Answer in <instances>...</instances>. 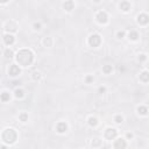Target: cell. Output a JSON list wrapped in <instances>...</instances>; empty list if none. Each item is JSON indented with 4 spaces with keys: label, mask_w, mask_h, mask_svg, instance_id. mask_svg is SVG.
<instances>
[{
    "label": "cell",
    "mask_w": 149,
    "mask_h": 149,
    "mask_svg": "<svg viewBox=\"0 0 149 149\" xmlns=\"http://www.w3.org/2000/svg\"><path fill=\"white\" fill-rule=\"evenodd\" d=\"M14 59H15V63L19 64L21 68H28L34 63L35 54L29 48H21L15 52Z\"/></svg>",
    "instance_id": "cell-1"
},
{
    "label": "cell",
    "mask_w": 149,
    "mask_h": 149,
    "mask_svg": "<svg viewBox=\"0 0 149 149\" xmlns=\"http://www.w3.org/2000/svg\"><path fill=\"white\" fill-rule=\"evenodd\" d=\"M0 137H1V141L7 144V146H12L14 144L16 141H17V137H19V134L16 132V129L12 128V127H7L5 128L1 134H0Z\"/></svg>",
    "instance_id": "cell-2"
},
{
    "label": "cell",
    "mask_w": 149,
    "mask_h": 149,
    "mask_svg": "<svg viewBox=\"0 0 149 149\" xmlns=\"http://www.w3.org/2000/svg\"><path fill=\"white\" fill-rule=\"evenodd\" d=\"M102 43V37L98 33H92L87 37V45L91 48H98Z\"/></svg>",
    "instance_id": "cell-3"
},
{
    "label": "cell",
    "mask_w": 149,
    "mask_h": 149,
    "mask_svg": "<svg viewBox=\"0 0 149 149\" xmlns=\"http://www.w3.org/2000/svg\"><path fill=\"white\" fill-rule=\"evenodd\" d=\"M118 135H119V130L115 127H106L102 133V137L106 141H113Z\"/></svg>",
    "instance_id": "cell-4"
},
{
    "label": "cell",
    "mask_w": 149,
    "mask_h": 149,
    "mask_svg": "<svg viewBox=\"0 0 149 149\" xmlns=\"http://www.w3.org/2000/svg\"><path fill=\"white\" fill-rule=\"evenodd\" d=\"M94 19H95V21H97L99 24H101V26H106V24H108V22H109V15H108V13H107L106 10H98V12L95 13Z\"/></svg>",
    "instance_id": "cell-5"
},
{
    "label": "cell",
    "mask_w": 149,
    "mask_h": 149,
    "mask_svg": "<svg viewBox=\"0 0 149 149\" xmlns=\"http://www.w3.org/2000/svg\"><path fill=\"white\" fill-rule=\"evenodd\" d=\"M3 30H5V33L15 34L19 30V23L14 20H8L3 23Z\"/></svg>",
    "instance_id": "cell-6"
},
{
    "label": "cell",
    "mask_w": 149,
    "mask_h": 149,
    "mask_svg": "<svg viewBox=\"0 0 149 149\" xmlns=\"http://www.w3.org/2000/svg\"><path fill=\"white\" fill-rule=\"evenodd\" d=\"M112 147L114 149H123V148H127L128 147V141L125 139V137H121V136H116L113 142H112Z\"/></svg>",
    "instance_id": "cell-7"
},
{
    "label": "cell",
    "mask_w": 149,
    "mask_h": 149,
    "mask_svg": "<svg viewBox=\"0 0 149 149\" xmlns=\"http://www.w3.org/2000/svg\"><path fill=\"white\" fill-rule=\"evenodd\" d=\"M136 23L140 27H146L149 23V15L146 12H141L136 15Z\"/></svg>",
    "instance_id": "cell-8"
},
{
    "label": "cell",
    "mask_w": 149,
    "mask_h": 149,
    "mask_svg": "<svg viewBox=\"0 0 149 149\" xmlns=\"http://www.w3.org/2000/svg\"><path fill=\"white\" fill-rule=\"evenodd\" d=\"M22 72V68L16 64V63H12L8 68V74L12 77V78H15V77H19Z\"/></svg>",
    "instance_id": "cell-9"
},
{
    "label": "cell",
    "mask_w": 149,
    "mask_h": 149,
    "mask_svg": "<svg viewBox=\"0 0 149 149\" xmlns=\"http://www.w3.org/2000/svg\"><path fill=\"white\" fill-rule=\"evenodd\" d=\"M16 38H15V35L14 34H10V33H5L2 35V42L7 47H12L14 43H15Z\"/></svg>",
    "instance_id": "cell-10"
},
{
    "label": "cell",
    "mask_w": 149,
    "mask_h": 149,
    "mask_svg": "<svg viewBox=\"0 0 149 149\" xmlns=\"http://www.w3.org/2000/svg\"><path fill=\"white\" fill-rule=\"evenodd\" d=\"M55 129H56V133L63 135L69 130V125L66 121H58L55 126Z\"/></svg>",
    "instance_id": "cell-11"
},
{
    "label": "cell",
    "mask_w": 149,
    "mask_h": 149,
    "mask_svg": "<svg viewBox=\"0 0 149 149\" xmlns=\"http://www.w3.org/2000/svg\"><path fill=\"white\" fill-rule=\"evenodd\" d=\"M126 37L129 42H137L140 40V33L135 29H132V30L126 33Z\"/></svg>",
    "instance_id": "cell-12"
},
{
    "label": "cell",
    "mask_w": 149,
    "mask_h": 149,
    "mask_svg": "<svg viewBox=\"0 0 149 149\" xmlns=\"http://www.w3.org/2000/svg\"><path fill=\"white\" fill-rule=\"evenodd\" d=\"M135 111H136V114H137L139 116H142V118H146V116H148V114H149L148 106H147V105H143V104L137 105Z\"/></svg>",
    "instance_id": "cell-13"
},
{
    "label": "cell",
    "mask_w": 149,
    "mask_h": 149,
    "mask_svg": "<svg viewBox=\"0 0 149 149\" xmlns=\"http://www.w3.org/2000/svg\"><path fill=\"white\" fill-rule=\"evenodd\" d=\"M119 9L122 12V13H129L130 9H132V3L130 1L128 0H121L119 2Z\"/></svg>",
    "instance_id": "cell-14"
},
{
    "label": "cell",
    "mask_w": 149,
    "mask_h": 149,
    "mask_svg": "<svg viewBox=\"0 0 149 149\" xmlns=\"http://www.w3.org/2000/svg\"><path fill=\"white\" fill-rule=\"evenodd\" d=\"M62 7H63V9H64L66 13H71V12L74 9L76 3H74L73 0H64L63 3H62Z\"/></svg>",
    "instance_id": "cell-15"
},
{
    "label": "cell",
    "mask_w": 149,
    "mask_h": 149,
    "mask_svg": "<svg viewBox=\"0 0 149 149\" xmlns=\"http://www.w3.org/2000/svg\"><path fill=\"white\" fill-rule=\"evenodd\" d=\"M139 80L142 83V84H148L149 83V71L147 69L142 70L139 74Z\"/></svg>",
    "instance_id": "cell-16"
},
{
    "label": "cell",
    "mask_w": 149,
    "mask_h": 149,
    "mask_svg": "<svg viewBox=\"0 0 149 149\" xmlns=\"http://www.w3.org/2000/svg\"><path fill=\"white\" fill-rule=\"evenodd\" d=\"M86 122L91 128H95L99 125V119L97 116H94V115H88L87 119H86Z\"/></svg>",
    "instance_id": "cell-17"
},
{
    "label": "cell",
    "mask_w": 149,
    "mask_h": 149,
    "mask_svg": "<svg viewBox=\"0 0 149 149\" xmlns=\"http://www.w3.org/2000/svg\"><path fill=\"white\" fill-rule=\"evenodd\" d=\"M10 99H12V94L9 91L3 90L2 92H0V101L1 102H8V101H10Z\"/></svg>",
    "instance_id": "cell-18"
},
{
    "label": "cell",
    "mask_w": 149,
    "mask_h": 149,
    "mask_svg": "<svg viewBox=\"0 0 149 149\" xmlns=\"http://www.w3.org/2000/svg\"><path fill=\"white\" fill-rule=\"evenodd\" d=\"M42 45L44 48H52V45H54V38L51 36H44L42 38Z\"/></svg>",
    "instance_id": "cell-19"
},
{
    "label": "cell",
    "mask_w": 149,
    "mask_h": 149,
    "mask_svg": "<svg viewBox=\"0 0 149 149\" xmlns=\"http://www.w3.org/2000/svg\"><path fill=\"white\" fill-rule=\"evenodd\" d=\"M13 95H14L15 99H23V98L26 97V92H24L23 88L16 87V88L14 90V92H13Z\"/></svg>",
    "instance_id": "cell-20"
},
{
    "label": "cell",
    "mask_w": 149,
    "mask_h": 149,
    "mask_svg": "<svg viewBox=\"0 0 149 149\" xmlns=\"http://www.w3.org/2000/svg\"><path fill=\"white\" fill-rule=\"evenodd\" d=\"M14 55H15V52H14V50H13L10 47H7V48L3 50V56H5L6 58L12 59V58H14Z\"/></svg>",
    "instance_id": "cell-21"
},
{
    "label": "cell",
    "mask_w": 149,
    "mask_h": 149,
    "mask_svg": "<svg viewBox=\"0 0 149 149\" xmlns=\"http://www.w3.org/2000/svg\"><path fill=\"white\" fill-rule=\"evenodd\" d=\"M113 65L112 64H105V65H102V69H101V71H102V73L104 74H111L112 72H113Z\"/></svg>",
    "instance_id": "cell-22"
},
{
    "label": "cell",
    "mask_w": 149,
    "mask_h": 149,
    "mask_svg": "<svg viewBox=\"0 0 149 149\" xmlns=\"http://www.w3.org/2000/svg\"><path fill=\"white\" fill-rule=\"evenodd\" d=\"M17 119H19V121H20V122L26 123V122L29 120V114H28L27 112H21V113H19Z\"/></svg>",
    "instance_id": "cell-23"
},
{
    "label": "cell",
    "mask_w": 149,
    "mask_h": 149,
    "mask_svg": "<svg viewBox=\"0 0 149 149\" xmlns=\"http://www.w3.org/2000/svg\"><path fill=\"white\" fill-rule=\"evenodd\" d=\"M42 77H43V74L40 72V71H33L31 72V79L34 80V81H40L41 79H42Z\"/></svg>",
    "instance_id": "cell-24"
},
{
    "label": "cell",
    "mask_w": 149,
    "mask_h": 149,
    "mask_svg": "<svg viewBox=\"0 0 149 149\" xmlns=\"http://www.w3.org/2000/svg\"><path fill=\"white\" fill-rule=\"evenodd\" d=\"M113 121L116 123V125H121L123 121H125V116L122 114H115L113 116Z\"/></svg>",
    "instance_id": "cell-25"
},
{
    "label": "cell",
    "mask_w": 149,
    "mask_h": 149,
    "mask_svg": "<svg viewBox=\"0 0 149 149\" xmlns=\"http://www.w3.org/2000/svg\"><path fill=\"white\" fill-rule=\"evenodd\" d=\"M91 146H92L93 148H99V147L102 146V140L99 139V137H94V139L92 140V142H91Z\"/></svg>",
    "instance_id": "cell-26"
},
{
    "label": "cell",
    "mask_w": 149,
    "mask_h": 149,
    "mask_svg": "<svg viewBox=\"0 0 149 149\" xmlns=\"http://www.w3.org/2000/svg\"><path fill=\"white\" fill-rule=\"evenodd\" d=\"M136 59H137V62H140V63H146L147 59H148V55H147L146 52H140V54L137 55Z\"/></svg>",
    "instance_id": "cell-27"
},
{
    "label": "cell",
    "mask_w": 149,
    "mask_h": 149,
    "mask_svg": "<svg viewBox=\"0 0 149 149\" xmlns=\"http://www.w3.org/2000/svg\"><path fill=\"white\" fill-rule=\"evenodd\" d=\"M84 83L87 84V85H91L94 83V76L93 74H86L84 77Z\"/></svg>",
    "instance_id": "cell-28"
},
{
    "label": "cell",
    "mask_w": 149,
    "mask_h": 149,
    "mask_svg": "<svg viewBox=\"0 0 149 149\" xmlns=\"http://www.w3.org/2000/svg\"><path fill=\"white\" fill-rule=\"evenodd\" d=\"M126 30L125 29H121V30H118L116 33H115V37L118 38V40H123L125 37H126Z\"/></svg>",
    "instance_id": "cell-29"
},
{
    "label": "cell",
    "mask_w": 149,
    "mask_h": 149,
    "mask_svg": "<svg viewBox=\"0 0 149 149\" xmlns=\"http://www.w3.org/2000/svg\"><path fill=\"white\" fill-rule=\"evenodd\" d=\"M31 28H33L35 31H40V30L42 29V23H41L40 21H35V22H33Z\"/></svg>",
    "instance_id": "cell-30"
},
{
    "label": "cell",
    "mask_w": 149,
    "mask_h": 149,
    "mask_svg": "<svg viewBox=\"0 0 149 149\" xmlns=\"http://www.w3.org/2000/svg\"><path fill=\"white\" fill-rule=\"evenodd\" d=\"M127 141H132V140H134V137H135V135H134V133L133 132H126V134H125V136H123Z\"/></svg>",
    "instance_id": "cell-31"
},
{
    "label": "cell",
    "mask_w": 149,
    "mask_h": 149,
    "mask_svg": "<svg viewBox=\"0 0 149 149\" xmlns=\"http://www.w3.org/2000/svg\"><path fill=\"white\" fill-rule=\"evenodd\" d=\"M106 92H107V87H106L105 85H101V86L98 87V93H99V94H104V93H106Z\"/></svg>",
    "instance_id": "cell-32"
},
{
    "label": "cell",
    "mask_w": 149,
    "mask_h": 149,
    "mask_svg": "<svg viewBox=\"0 0 149 149\" xmlns=\"http://www.w3.org/2000/svg\"><path fill=\"white\" fill-rule=\"evenodd\" d=\"M10 0H0V3L1 5H6V3H8Z\"/></svg>",
    "instance_id": "cell-33"
},
{
    "label": "cell",
    "mask_w": 149,
    "mask_h": 149,
    "mask_svg": "<svg viewBox=\"0 0 149 149\" xmlns=\"http://www.w3.org/2000/svg\"><path fill=\"white\" fill-rule=\"evenodd\" d=\"M92 1H93V2H94V3H97V5H98V3H100V2H101V0H92Z\"/></svg>",
    "instance_id": "cell-34"
},
{
    "label": "cell",
    "mask_w": 149,
    "mask_h": 149,
    "mask_svg": "<svg viewBox=\"0 0 149 149\" xmlns=\"http://www.w3.org/2000/svg\"><path fill=\"white\" fill-rule=\"evenodd\" d=\"M0 68H1V63H0Z\"/></svg>",
    "instance_id": "cell-35"
}]
</instances>
